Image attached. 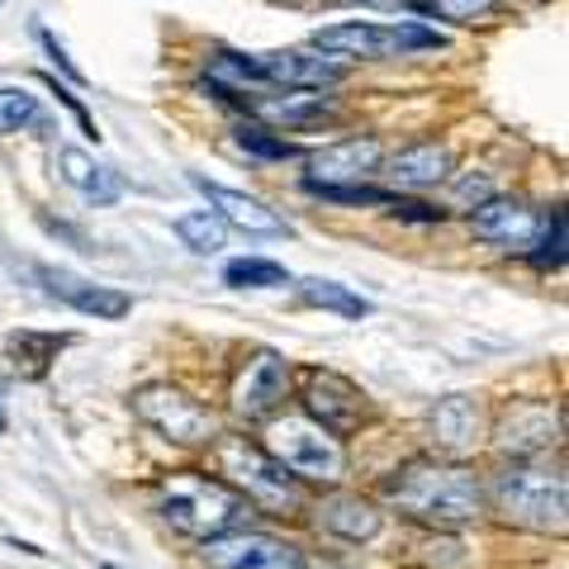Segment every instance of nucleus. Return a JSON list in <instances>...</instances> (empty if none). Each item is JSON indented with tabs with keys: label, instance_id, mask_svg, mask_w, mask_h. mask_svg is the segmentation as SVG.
<instances>
[{
	"label": "nucleus",
	"instance_id": "1",
	"mask_svg": "<svg viewBox=\"0 0 569 569\" xmlns=\"http://www.w3.org/2000/svg\"><path fill=\"white\" fill-rule=\"evenodd\" d=\"M385 498L408 518H418L427 527L456 531L479 522L485 512V493H479V479L460 466H408L395 479H385Z\"/></svg>",
	"mask_w": 569,
	"mask_h": 569
},
{
	"label": "nucleus",
	"instance_id": "2",
	"mask_svg": "<svg viewBox=\"0 0 569 569\" xmlns=\"http://www.w3.org/2000/svg\"><path fill=\"white\" fill-rule=\"evenodd\" d=\"M157 508H162L167 527H176L181 537H223V531H242V518H247V498L238 489L219 485L209 475H171L162 493H157Z\"/></svg>",
	"mask_w": 569,
	"mask_h": 569
},
{
	"label": "nucleus",
	"instance_id": "3",
	"mask_svg": "<svg viewBox=\"0 0 569 569\" xmlns=\"http://www.w3.org/2000/svg\"><path fill=\"white\" fill-rule=\"evenodd\" d=\"M493 508L508 522L531 527V531H565V479L546 470H503L493 479Z\"/></svg>",
	"mask_w": 569,
	"mask_h": 569
},
{
	"label": "nucleus",
	"instance_id": "4",
	"mask_svg": "<svg viewBox=\"0 0 569 569\" xmlns=\"http://www.w3.org/2000/svg\"><path fill=\"white\" fill-rule=\"evenodd\" d=\"M313 43L337 58H403V52H427V48H447L437 29L422 24H370V20H347L328 24L313 33Z\"/></svg>",
	"mask_w": 569,
	"mask_h": 569
},
{
	"label": "nucleus",
	"instance_id": "5",
	"mask_svg": "<svg viewBox=\"0 0 569 569\" xmlns=\"http://www.w3.org/2000/svg\"><path fill=\"white\" fill-rule=\"evenodd\" d=\"M271 460L280 470H290L295 479H318V485H332V479H342V470H347L337 437H328L323 427L309 418L271 422Z\"/></svg>",
	"mask_w": 569,
	"mask_h": 569
},
{
	"label": "nucleus",
	"instance_id": "6",
	"mask_svg": "<svg viewBox=\"0 0 569 569\" xmlns=\"http://www.w3.org/2000/svg\"><path fill=\"white\" fill-rule=\"evenodd\" d=\"M219 460H223V475H233L242 485L247 503L266 508L271 518H290V512H299V503H305V498H299L295 475L280 470L271 456L257 451V447H247V441H228Z\"/></svg>",
	"mask_w": 569,
	"mask_h": 569
},
{
	"label": "nucleus",
	"instance_id": "7",
	"mask_svg": "<svg viewBox=\"0 0 569 569\" xmlns=\"http://www.w3.org/2000/svg\"><path fill=\"white\" fill-rule=\"evenodd\" d=\"M228 67H233L238 77L271 81V86H299V91H323V86L342 81V67L337 62L313 58V52H299V48L257 52V58H238V52H228Z\"/></svg>",
	"mask_w": 569,
	"mask_h": 569
},
{
	"label": "nucleus",
	"instance_id": "8",
	"mask_svg": "<svg viewBox=\"0 0 569 569\" xmlns=\"http://www.w3.org/2000/svg\"><path fill=\"white\" fill-rule=\"evenodd\" d=\"M138 418L142 422H152L162 437L171 441H209L213 437V413L209 408H200L190 395H181V389H171V385H148V389H138Z\"/></svg>",
	"mask_w": 569,
	"mask_h": 569
},
{
	"label": "nucleus",
	"instance_id": "9",
	"mask_svg": "<svg viewBox=\"0 0 569 569\" xmlns=\"http://www.w3.org/2000/svg\"><path fill=\"white\" fill-rule=\"evenodd\" d=\"M204 560L213 569H305V556L290 541H276L266 531H223V537H209Z\"/></svg>",
	"mask_w": 569,
	"mask_h": 569
},
{
	"label": "nucleus",
	"instance_id": "10",
	"mask_svg": "<svg viewBox=\"0 0 569 569\" xmlns=\"http://www.w3.org/2000/svg\"><path fill=\"white\" fill-rule=\"evenodd\" d=\"M305 403H309V422H318L328 437H347L366 418V395L351 380L332 376V370H318V376L309 380Z\"/></svg>",
	"mask_w": 569,
	"mask_h": 569
},
{
	"label": "nucleus",
	"instance_id": "11",
	"mask_svg": "<svg viewBox=\"0 0 569 569\" xmlns=\"http://www.w3.org/2000/svg\"><path fill=\"white\" fill-rule=\"evenodd\" d=\"M284 385H290V366H284L276 351H257L252 361L242 366L238 389H233L238 413L242 418H266L284 399Z\"/></svg>",
	"mask_w": 569,
	"mask_h": 569
},
{
	"label": "nucleus",
	"instance_id": "12",
	"mask_svg": "<svg viewBox=\"0 0 569 569\" xmlns=\"http://www.w3.org/2000/svg\"><path fill=\"white\" fill-rule=\"evenodd\" d=\"M475 233L493 247H527L541 233V219L518 200H485L475 213Z\"/></svg>",
	"mask_w": 569,
	"mask_h": 569
},
{
	"label": "nucleus",
	"instance_id": "13",
	"mask_svg": "<svg viewBox=\"0 0 569 569\" xmlns=\"http://www.w3.org/2000/svg\"><path fill=\"white\" fill-rule=\"evenodd\" d=\"M380 167V142L376 138H351V142H332L313 157V176L309 186H337V181H361L366 171Z\"/></svg>",
	"mask_w": 569,
	"mask_h": 569
},
{
	"label": "nucleus",
	"instance_id": "14",
	"mask_svg": "<svg viewBox=\"0 0 569 569\" xmlns=\"http://www.w3.org/2000/svg\"><path fill=\"white\" fill-rule=\"evenodd\" d=\"M43 280H48V290L58 295V299H67L77 313H86V318H123L133 309V299L129 295H119V290H100V284H86V280H77V276H67V271H39Z\"/></svg>",
	"mask_w": 569,
	"mask_h": 569
},
{
	"label": "nucleus",
	"instance_id": "15",
	"mask_svg": "<svg viewBox=\"0 0 569 569\" xmlns=\"http://www.w3.org/2000/svg\"><path fill=\"white\" fill-rule=\"evenodd\" d=\"M204 194H209V204L223 213L228 223H238L247 228V233H290L284 228V219L276 209H266L261 200H252V194H242V190H228V186H209V181H194Z\"/></svg>",
	"mask_w": 569,
	"mask_h": 569
},
{
	"label": "nucleus",
	"instance_id": "16",
	"mask_svg": "<svg viewBox=\"0 0 569 569\" xmlns=\"http://www.w3.org/2000/svg\"><path fill=\"white\" fill-rule=\"evenodd\" d=\"M318 522H323L332 537H342V541H370V537H380V512L366 503V498H356V493H332L318 503Z\"/></svg>",
	"mask_w": 569,
	"mask_h": 569
},
{
	"label": "nucleus",
	"instance_id": "17",
	"mask_svg": "<svg viewBox=\"0 0 569 569\" xmlns=\"http://www.w3.org/2000/svg\"><path fill=\"white\" fill-rule=\"evenodd\" d=\"M432 437H437V447H447V451H470L479 441V408H475V399H466V395L441 399L437 413H432Z\"/></svg>",
	"mask_w": 569,
	"mask_h": 569
},
{
	"label": "nucleus",
	"instance_id": "18",
	"mask_svg": "<svg viewBox=\"0 0 569 569\" xmlns=\"http://www.w3.org/2000/svg\"><path fill=\"white\" fill-rule=\"evenodd\" d=\"M550 432H556V418H550V408H541V403H518L508 413V422H503V447L508 451H518V456H527V451H541V447H550Z\"/></svg>",
	"mask_w": 569,
	"mask_h": 569
},
{
	"label": "nucleus",
	"instance_id": "19",
	"mask_svg": "<svg viewBox=\"0 0 569 569\" xmlns=\"http://www.w3.org/2000/svg\"><path fill=\"white\" fill-rule=\"evenodd\" d=\"M62 176H67V186H77L86 200H96V204L119 200V176L110 167L91 162L81 148H62Z\"/></svg>",
	"mask_w": 569,
	"mask_h": 569
},
{
	"label": "nucleus",
	"instance_id": "20",
	"mask_svg": "<svg viewBox=\"0 0 569 569\" xmlns=\"http://www.w3.org/2000/svg\"><path fill=\"white\" fill-rule=\"evenodd\" d=\"M451 171V152L447 148H437V142H418V148H408L399 152L395 162H389V176H395L399 186H437L441 176Z\"/></svg>",
	"mask_w": 569,
	"mask_h": 569
},
{
	"label": "nucleus",
	"instance_id": "21",
	"mask_svg": "<svg viewBox=\"0 0 569 569\" xmlns=\"http://www.w3.org/2000/svg\"><path fill=\"white\" fill-rule=\"evenodd\" d=\"M223 280L233 284V290H276V284H290V271L266 257H242V261L223 266Z\"/></svg>",
	"mask_w": 569,
	"mask_h": 569
},
{
	"label": "nucleus",
	"instance_id": "22",
	"mask_svg": "<svg viewBox=\"0 0 569 569\" xmlns=\"http://www.w3.org/2000/svg\"><path fill=\"white\" fill-rule=\"evenodd\" d=\"M299 295H305L313 309H332L342 318H366L370 313V299L351 295L347 284H337V280H305V284H299Z\"/></svg>",
	"mask_w": 569,
	"mask_h": 569
},
{
	"label": "nucleus",
	"instance_id": "23",
	"mask_svg": "<svg viewBox=\"0 0 569 569\" xmlns=\"http://www.w3.org/2000/svg\"><path fill=\"white\" fill-rule=\"evenodd\" d=\"M176 233H181V242L190 247V252H219L223 247V219L213 209H190L176 219Z\"/></svg>",
	"mask_w": 569,
	"mask_h": 569
},
{
	"label": "nucleus",
	"instance_id": "24",
	"mask_svg": "<svg viewBox=\"0 0 569 569\" xmlns=\"http://www.w3.org/2000/svg\"><path fill=\"white\" fill-rule=\"evenodd\" d=\"M39 119V100H33L29 91H0V133H14V129H24V123Z\"/></svg>",
	"mask_w": 569,
	"mask_h": 569
},
{
	"label": "nucleus",
	"instance_id": "25",
	"mask_svg": "<svg viewBox=\"0 0 569 569\" xmlns=\"http://www.w3.org/2000/svg\"><path fill=\"white\" fill-rule=\"evenodd\" d=\"M531 261H537L541 271H550V266H560V261H565V219H560V213L546 223V233H541V252H531Z\"/></svg>",
	"mask_w": 569,
	"mask_h": 569
},
{
	"label": "nucleus",
	"instance_id": "26",
	"mask_svg": "<svg viewBox=\"0 0 569 569\" xmlns=\"http://www.w3.org/2000/svg\"><path fill=\"white\" fill-rule=\"evenodd\" d=\"M238 142L247 152H257V157H295V142H284V138H271L266 129H242Z\"/></svg>",
	"mask_w": 569,
	"mask_h": 569
},
{
	"label": "nucleus",
	"instance_id": "27",
	"mask_svg": "<svg viewBox=\"0 0 569 569\" xmlns=\"http://www.w3.org/2000/svg\"><path fill=\"white\" fill-rule=\"evenodd\" d=\"M493 6L498 0H432V14H441V20H479Z\"/></svg>",
	"mask_w": 569,
	"mask_h": 569
},
{
	"label": "nucleus",
	"instance_id": "28",
	"mask_svg": "<svg viewBox=\"0 0 569 569\" xmlns=\"http://www.w3.org/2000/svg\"><path fill=\"white\" fill-rule=\"evenodd\" d=\"M456 194H460V200H479V204H485L489 194H493V186L485 181V176H466V181L456 186Z\"/></svg>",
	"mask_w": 569,
	"mask_h": 569
},
{
	"label": "nucleus",
	"instance_id": "29",
	"mask_svg": "<svg viewBox=\"0 0 569 569\" xmlns=\"http://www.w3.org/2000/svg\"><path fill=\"white\" fill-rule=\"evenodd\" d=\"M39 39H43V48L52 52V58H58V67L67 71V77H77V81H81V71H77V67H71V58H67V48H62L58 39H52V33H48V29H39Z\"/></svg>",
	"mask_w": 569,
	"mask_h": 569
},
{
	"label": "nucleus",
	"instance_id": "30",
	"mask_svg": "<svg viewBox=\"0 0 569 569\" xmlns=\"http://www.w3.org/2000/svg\"><path fill=\"white\" fill-rule=\"evenodd\" d=\"M0 432H6V413H0Z\"/></svg>",
	"mask_w": 569,
	"mask_h": 569
},
{
	"label": "nucleus",
	"instance_id": "31",
	"mask_svg": "<svg viewBox=\"0 0 569 569\" xmlns=\"http://www.w3.org/2000/svg\"><path fill=\"white\" fill-rule=\"evenodd\" d=\"M100 569H114V565H100Z\"/></svg>",
	"mask_w": 569,
	"mask_h": 569
}]
</instances>
